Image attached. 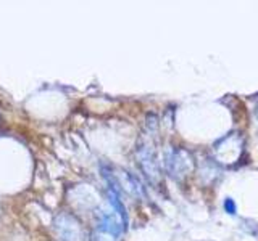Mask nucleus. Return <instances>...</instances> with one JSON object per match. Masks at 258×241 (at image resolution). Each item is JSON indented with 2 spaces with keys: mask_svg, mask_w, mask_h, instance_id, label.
Here are the masks:
<instances>
[{
  "mask_svg": "<svg viewBox=\"0 0 258 241\" xmlns=\"http://www.w3.org/2000/svg\"><path fill=\"white\" fill-rule=\"evenodd\" d=\"M224 211L228 212V214H231V215H236L237 206H236V203H234L232 198H226L224 199Z\"/></svg>",
  "mask_w": 258,
  "mask_h": 241,
  "instance_id": "39448f33",
  "label": "nucleus"
},
{
  "mask_svg": "<svg viewBox=\"0 0 258 241\" xmlns=\"http://www.w3.org/2000/svg\"><path fill=\"white\" fill-rule=\"evenodd\" d=\"M99 228H100V231L107 233V235L118 236L119 233H121V228H123V227H121V223L113 215L103 214L100 217V220H99Z\"/></svg>",
  "mask_w": 258,
  "mask_h": 241,
  "instance_id": "20e7f679",
  "label": "nucleus"
},
{
  "mask_svg": "<svg viewBox=\"0 0 258 241\" xmlns=\"http://www.w3.org/2000/svg\"><path fill=\"white\" fill-rule=\"evenodd\" d=\"M56 230H58L60 236L67 241H78V223L73 220L70 215H60L56 220Z\"/></svg>",
  "mask_w": 258,
  "mask_h": 241,
  "instance_id": "7ed1b4c3",
  "label": "nucleus"
},
{
  "mask_svg": "<svg viewBox=\"0 0 258 241\" xmlns=\"http://www.w3.org/2000/svg\"><path fill=\"white\" fill-rule=\"evenodd\" d=\"M194 167L192 156L185 150L174 148L166 156V171L176 180H181L182 177L187 175Z\"/></svg>",
  "mask_w": 258,
  "mask_h": 241,
  "instance_id": "f257e3e1",
  "label": "nucleus"
},
{
  "mask_svg": "<svg viewBox=\"0 0 258 241\" xmlns=\"http://www.w3.org/2000/svg\"><path fill=\"white\" fill-rule=\"evenodd\" d=\"M137 155H139V163L144 169V172L147 174L150 180L158 179V163H157V155L152 145L149 143H141L137 148Z\"/></svg>",
  "mask_w": 258,
  "mask_h": 241,
  "instance_id": "f03ea898",
  "label": "nucleus"
}]
</instances>
